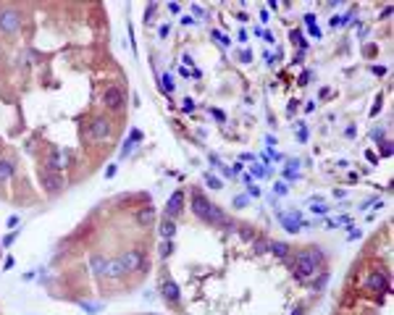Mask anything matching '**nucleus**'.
Wrapping results in <instances>:
<instances>
[{
    "label": "nucleus",
    "instance_id": "f257e3e1",
    "mask_svg": "<svg viewBox=\"0 0 394 315\" xmlns=\"http://www.w3.org/2000/svg\"><path fill=\"white\" fill-rule=\"evenodd\" d=\"M321 263H323V252L318 247H310L297 252V258L292 260V271L297 273V278H313Z\"/></svg>",
    "mask_w": 394,
    "mask_h": 315
},
{
    "label": "nucleus",
    "instance_id": "f03ea898",
    "mask_svg": "<svg viewBox=\"0 0 394 315\" xmlns=\"http://www.w3.org/2000/svg\"><path fill=\"white\" fill-rule=\"evenodd\" d=\"M21 29V14L16 8H3L0 11V32L3 34H14Z\"/></svg>",
    "mask_w": 394,
    "mask_h": 315
},
{
    "label": "nucleus",
    "instance_id": "7ed1b4c3",
    "mask_svg": "<svg viewBox=\"0 0 394 315\" xmlns=\"http://www.w3.org/2000/svg\"><path fill=\"white\" fill-rule=\"evenodd\" d=\"M126 268V273H134V271H145L147 263H145V252L142 250H129V252H124L121 258H119Z\"/></svg>",
    "mask_w": 394,
    "mask_h": 315
},
{
    "label": "nucleus",
    "instance_id": "20e7f679",
    "mask_svg": "<svg viewBox=\"0 0 394 315\" xmlns=\"http://www.w3.org/2000/svg\"><path fill=\"white\" fill-rule=\"evenodd\" d=\"M103 105H106L108 111H121L124 105H126V97H124V92L116 87V84H111V87H106L103 89Z\"/></svg>",
    "mask_w": 394,
    "mask_h": 315
},
{
    "label": "nucleus",
    "instance_id": "39448f33",
    "mask_svg": "<svg viewBox=\"0 0 394 315\" xmlns=\"http://www.w3.org/2000/svg\"><path fill=\"white\" fill-rule=\"evenodd\" d=\"M40 184L48 194H58L63 189V176L61 173H53V171H40Z\"/></svg>",
    "mask_w": 394,
    "mask_h": 315
},
{
    "label": "nucleus",
    "instance_id": "423d86ee",
    "mask_svg": "<svg viewBox=\"0 0 394 315\" xmlns=\"http://www.w3.org/2000/svg\"><path fill=\"white\" fill-rule=\"evenodd\" d=\"M89 137L95 139V142H106V139L111 137V121L103 119V116H100V119H95V121L89 124Z\"/></svg>",
    "mask_w": 394,
    "mask_h": 315
},
{
    "label": "nucleus",
    "instance_id": "0eeeda50",
    "mask_svg": "<svg viewBox=\"0 0 394 315\" xmlns=\"http://www.w3.org/2000/svg\"><path fill=\"white\" fill-rule=\"evenodd\" d=\"M66 166H68V153H66V150H61V147H55L53 153L48 155V171L61 173V168H66Z\"/></svg>",
    "mask_w": 394,
    "mask_h": 315
},
{
    "label": "nucleus",
    "instance_id": "6e6552de",
    "mask_svg": "<svg viewBox=\"0 0 394 315\" xmlns=\"http://www.w3.org/2000/svg\"><path fill=\"white\" fill-rule=\"evenodd\" d=\"M365 286L370 289V291H389V278H386V273L384 271H373L368 278H365Z\"/></svg>",
    "mask_w": 394,
    "mask_h": 315
},
{
    "label": "nucleus",
    "instance_id": "1a4fd4ad",
    "mask_svg": "<svg viewBox=\"0 0 394 315\" xmlns=\"http://www.w3.org/2000/svg\"><path fill=\"white\" fill-rule=\"evenodd\" d=\"M181 207H184V192L176 189L168 197V202H166V218H176L181 213Z\"/></svg>",
    "mask_w": 394,
    "mask_h": 315
},
{
    "label": "nucleus",
    "instance_id": "9d476101",
    "mask_svg": "<svg viewBox=\"0 0 394 315\" xmlns=\"http://www.w3.org/2000/svg\"><path fill=\"white\" fill-rule=\"evenodd\" d=\"M160 294H163V299L168 302V305H179L181 302V291H179V286H176V281H163V286H160Z\"/></svg>",
    "mask_w": 394,
    "mask_h": 315
},
{
    "label": "nucleus",
    "instance_id": "9b49d317",
    "mask_svg": "<svg viewBox=\"0 0 394 315\" xmlns=\"http://www.w3.org/2000/svg\"><path fill=\"white\" fill-rule=\"evenodd\" d=\"M124 273H126L124 263H121L119 258H108V265H106V273H103V276H108V278H113V281H119Z\"/></svg>",
    "mask_w": 394,
    "mask_h": 315
},
{
    "label": "nucleus",
    "instance_id": "f8f14e48",
    "mask_svg": "<svg viewBox=\"0 0 394 315\" xmlns=\"http://www.w3.org/2000/svg\"><path fill=\"white\" fill-rule=\"evenodd\" d=\"M208 207H211V202H208V197H203V194H192V213L200 218V221H205V216H208Z\"/></svg>",
    "mask_w": 394,
    "mask_h": 315
},
{
    "label": "nucleus",
    "instance_id": "ddd939ff",
    "mask_svg": "<svg viewBox=\"0 0 394 315\" xmlns=\"http://www.w3.org/2000/svg\"><path fill=\"white\" fill-rule=\"evenodd\" d=\"M106 265H108V258H103L100 252H92V258H89V268H92V273L103 276V273H106Z\"/></svg>",
    "mask_w": 394,
    "mask_h": 315
},
{
    "label": "nucleus",
    "instance_id": "4468645a",
    "mask_svg": "<svg viewBox=\"0 0 394 315\" xmlns=\"http://www.w3.org/2000/svg\"><path fill=\"white\" fill-rule=\"evenodd\" d=\"M268 252H273L276 258L286 260V258H289V252H292V247H289L286 242H268Z\"/></svg>",
    "mask_w": 394,
    "mask_h": 315
},
{
    "label": "nucleus",
    "instance_id": "2eb2a0df",
    "mask_svg": "<svg viewBox=\"0 0 394 315\" xmlns=\"http://www.w3.org/2000/svg\"><path fill=\"white\" fill-rule=\"evenodd\" d=\"M153 218H155V213H153V207H150V205L137 210V224H140V226H150V224H153Z\"/></svg>",
    "mask_w": 394,
    "mask_h": 315
},
{
    "label": "nucleus",
    "instance_id": "dca6fc26",
    "mask_svg": "<svg viewBox=\"0 0 394 315\" xmlns=\"http://www.w3.org/2000/svg\"><path fill=\"white\" fill-rule=\"evenodd\" d=\"M281 224L286 231H297L300 226H303V218H300V213H292V216H281Z\"/></svg>",
    "mask_w": 394,
    "mask_h": 315
},
{
    "label": "nucleus",
    "instance_id": "f3484780",
    "mask_svg": "<svg viewBox=\"0 0 394 315\" xmlns=\"http://www.w3.org/2000/svg\"><path fill=\"white\" fill-rule=\"evenodd\" d=\"M173 234H176V224H173V218H163V221H160V237L173 239Z\"/></svg>",
    "mask_w": 394,
    "mask_h": 315
},
{
    "label": "nucleus",
    "instance_id": "a211bd4d",
    "mask_svg": "<svg viewBox=\"0 0 394 315\" xmlns=\"http://www.w3.org/2000/svg\"><path fill=\"white\" fill-rule=\"evenodd\" d=\"M14 171H16V166H14V163L0 158V184H3V181H8L11 176H14Z\"/></svg>",
    "mask_w": 394,
    "mask_h": 315
},
{
    "label": "nucleus",
    "instance_id": "6ab92c4d",
    "mask_svg": "<svg viewBox=\"0 0 394 315\" xmlns=\"http://www.w3.org/2000/svg\"><path fill=\"white\" fill-rule=\"evenodd\" d=\"M252 252H255V255H265V252H268V242L255 237V239H252Z\"/></svg>",
    "mask_w": 394,
    "mask_h": 315
},
{
    "label": "nucleus",
    "instance_id": "aec40b11",
    "mask_svg": "<svg viewBox=\"0 0 394 315\" xmlns=\"http://www.w3.org/2000/svg\"><path fill=\"white\" fill-rule=\"evenodd\" d=\"M140 139H142V134L134 129V132H132V139H129V142L124 145V150H121V158H126V155H129V153H132V142H140Z\"/></svg>",
    "mask_w": 394,
    "mask_h": 315
},
{
    "label": "nucleus",
    "instance_id": "412c9836",
    "mask_svg": "<svg viewBox=\"0 0 394 315\" xmlns=\"http://www.w3.org/2000/svg\"><path fill=\"white\" fill-rule=\"evenodd\" d=\"M173 87H176V84H173V76L171 74L160 76V89H163V92H173Z\"/></svg>",
    "mask_w": 394,
    "mask_h": 315
},
{
    "label": "nucleus",
    "instance_id": "4be33fe9",
    "mask_svg": "<svg viewBox=\"0 0 394 315\" xmlns=\"http://www.w3.org/2000/svg\"><path fill=\"white\" fill-rule=\"evenodd\" d=\"M297 166H300V160H289L284 176H286V179H297Z\"/></svg>",
    "mask_w": 394,
    "mask_h": 315
},
{
    "label": "nucleus",
    "instance_id": "5701e85b",
    "mask_svg": "<svg viewBox=\"0 0 394 315\" xmlns=\"http://www.w3.org/2000/svg\"><path fill=\"white\" fill-rule=\"evenodd\" d=\"M305 24H308V29H310L313 37H321V29L316 27V19H313V16H305Z\"/></svg>",
    "mask_w": 394,
    "mask_h": 315
},
{
    "label": "nucleus",
    "instance_id": "b1692460",
    "mask_svg": "<svg viewBox=\"0 0 394 315\" xmlns=\"http://www.w3.org/2000/svg\"><path fill=\"white\" fill-rule=\"evenodd\" d=\"M171 252H173V242L171 239H163V244H160V258H168Z\"/></svg>",
    "mask_w": 394,
    "mask_h": 315
},
{
    "label": "nucleus",
    "instance_id": "393cba45",
    "mask_svg": "<svg viewBox=\"0 0 394 315\" xmlns=\"http://www.w3.org/2000/svg\"><path fill=\"white\" fill-rule=\"evenodd\" d=\"M239 234H242V239H245V242H252V239H255V231H252L250 226H242Z\"/></svg>",
    "mask_w": 394,
    "mask_h": 315
},
{
    "label": "nucleus",
    "instance_id": "a878e982",
    "mask_svg": "<svg viewBox=\"0 0 394 315\" xmlns=\"http://www.w3.org/2000/svg\"><path fill=\"white\" fill-rule=\"evenodd\" d=\"M326 281H329V273H321V278H318L316 284H313V289H316V291H321L323 286H326Z\"/></svg>",
    "mask_w": 394,
    "mask_h": 315
},
{
    "label": "nucleus",
    "instance_id": "bb28decb",
    "mask_svg": "<svg viewBox=\"0 0 394 315\" xmlns=\"http://www.w3.org/2000/svg\"><path fill=\"white\" fill-rule=\"evenodd\" d=\"M205 181H208V186H213V189H221V181L216 176H211V173H205Z\"/></svg>",
    "mask_w": 394,
    "mask_h": 315
},
{
    "label": "nucleus",
    "instance_id": "cd10ccee",
    "mask_svg": "<svg viewBox=\"0 0 394 315\" xmlns=\"http://www.w3.org/2000/svg\"><path fill=\"white\" fill-rule=\"evenodd\" d=\"M329 27H331V29H339V27H344V16H334V19L329 21Z\"/></svg>",
    "mask_w": 394,
    "mask_h": 315
},
{
    "label": "nucleus",
    "instance_id": "c85d7f7f",
    "mask_svg": "<svg viewBox=\"0 0 394 315\" xmlns=\"http://www.w3.org/2000/svg\"><path fill=\"white\" fill-rule=\"evenodd\" d=\"M370 137H373L376 142H386V134H384V129H373V132H370Z\"/></svg>",
    "mask_w": 394,
    "mask_h": 315
},
{
    "label": "nucleus",
    "instance_id": "c756f323",
    "mask_svg": "<svg viewBox=\"0 0 394 315\" xmlns=\"http://www.w3.org/2000/svg\"><path fill=\"white\" fill-rule=\"evenodd\" d=\"M313 213H316V216H326V213H329V207L318 202V205H313Z\"/></svg>",
    "mask_w": 394,
    "mask_h": 315
},
{
    "label": "nucleus",
    "instance_id": "7c9ffc66",
    "mask_svg": "<svg viewBox=\"0 0 394 315\" xmlns=\"http://www.w3.org/2000/svg\"><path fill=\"white\" fill-rule=\"evenodd\" d=\"M181 111H184V113H192V111H194V102H192V100L187 97V100L181 102Z\"/></svg>",
    "mask_w": 394,
    "mask_h": 315
},
{
    "label": "nucleus",
    "instance_id": "2f4dec72",
    "mask_svg": "<svg viewBox=\"0 0 394 315\" xmlns=\"http://www.w3.org/2000/svg\"><path fill=\"white\" fill-rule=\"evenodd\" d=\"M381 155H386V158L391 155V142H389V139H386V142H381Z\"/></svg>",
    "mask_w": 394,
    "mask_h": 315
},
{
    "label": "nucleus",
    "instance_id": "473e14b6",
    "mask_svg": "<svg viewBox=\"0 0 394 315\" xmlns=\"http://www.w3.org/2000/svg\"><path fill=\"white\" fill-rule=\"evenodd\" d=\"M213 37H216V40H221V45H226V48H229V45H231V40H229V37H224L221 32H213Z\"/></svg>",
    "mask_w": 394,
    "mask_h": 315
},
{
    "label": "nucleus",
    "instance_id": "72a5a7b5",
    "mask_svg": "<svg viewBox=\"0 0 394 315\" xmlns=\"http://www.w3.org/2000/svg\"><path fill=\"white\" fill-rule=\"evenodd\" d=\"M211 116H213V119H216V121H221V124L226 121V116H224L221 111H211Z\"/></svg>",
    "mask_w": 394,
    "mask_h": 315
},
{
    "label": "nucleus",
    "instance_id": "f704fd0d",
    "mask_svg": "<svg viewBox=\"0 0 394 315\" xmlns=\"http://www.w3.org/2000/svg\"><path fill=\"white\" fill-rule=\"evenodd\" d=\"M168 32H171V27H168V24L160 27V32H158V34H160V40H166V37H168Z\"/></svg>",
    "mask_w": 394,
    "mask_h": 315
},
{
    "label": "nucleus",
    "instance_id": "c9c22d12",
    "mask_svg": "<svg viewBox=\"0 0 394 315\" xmlns=\"http://www.w3.org/2000/svg\"><path fill=\"white\" fill-rule=\"evenodd\" d=\"M308 139V129H305V124H300V142H305Z\"/></svg>",
    "mask_w": 394,
    "mask_h": 315
},
{
    "label": "nucleus",
    "instance_id": "e433bc0d",
    "mask_svg": "<svg viewBox=\"0 0 394 315\" xmlns=\"http://www.w3.org/2000/svg\"><path fill=\"white\" fill-rule=\"evenodd\" d=\"M181 24H184V27H192L194 19H192V16H181Z\"/></svg>",
    "mask_w": 394,
    "mask_h": 315
},
{
    "label": "nucleus",
    "instance_id": "4c0bfd02",
    "mask_svg": "<svg viewBox=\"0 0 394 315\" xmlns=\"http://www.w3.org/2000/svg\"><path fill=\"white\" fill-rule=\"evenodd\" d=\"M234 205H237V207H245V205H247V197H237Z\"/></svg>",
    "mask_w": 394,
    "mask_h": 315
},
{
    "label": "nucleus",
    "instance_id": "58836bf2",
    "mask_svg": "<svg viewBox=\"0 0 394 315\" xmlns=\"http://www.w3.org/2000/svg\"><path fill=\"white\" fill-rule=\"evenodd\" d=\"M239 58H242V61H245V63H250V61H252V53H250V50H245V53H242Z\"/></svg>",
    "mask_w": 394,
    "mask_h": 315
},
{
    "label": "nucleus",
    "instance_id": "ea45409f",
    "mask_svg": "<svg viewBox=\"0 0 394 315\" xmlns=\"http://www.w3.org/2000/svg\"><path fill=\"white\" fill-rule=\"evenodd\" d=\"M276 194H286V184H276Z\"/></svg>",
    "mask_w": 394,
    "mask_h": 315
},
{
    "label": "nucleus",
    "instance_id": "a19ab883",
    "mask_svg": "<svg viewBox=\"0 0 394 315\" xmlns=\"http://www.w3.org/2000/svg\"><path fill=\"white\" fill-rule=\"evenodd\" d=\"M247 192H250V197H260V189H258V186H250Z\"/></svg>",
    "mask_w": 394,
    "mask_h": 315
},
{
    "label": "nucleus",
    "instance_id": "79ce46f5",
    "mask_svg": "<svg viewBox=\"0 0 394 315\" xmlns=\"http://www.w3.org/2000/svg\"><path fill=\"white\" fill-rule=\"evenodd\" d=\"M14 239H16V231H14V234H8V237L3 239V244H6V247H8V244H11V242H14Z\"/></svg>",
    "mask_w": 394,
    "mask_h": 315
},
{
    "label": "nucleus",
    "instance_id": "37998d69",
    "mask_svg": "<svg viewBox=\"0 0 394 315\" xmlns=\"http://www.w3.org/2000/svg\"><path fill=\"white\" fill-rule=\"evenodd\" d=\"M308 79H310V74H308V71H305V74H303V76H300V84H303V87H305V84H308Z\"/></svg>",
    "mask_w": 394,
    "mask_h": 315
},
{
    "label": "nucleus",
    "instance_id": "c03bdc74",
    "mask_svg": "<svg viewBox=\"0 0 394 315\" xmlns=\"http://www.w3.org/2000/svg\"><path fill=\"white\" fill-rule=\"evenodd\" d=\"M292 315H303V310H300V307H297V310H294V312H292Z\"/></svg>",
    "mask_w": 394,
    "mask_h": 315
},
{
    "label": "nucleus",
    "instance_id": "a18cd8bd",
    "mask_svg": "<svg viewBox=\"0 0 394 315\" xmlns=\"http://www.w3.org/2000/svg\"><path fill=\"white\" fill-rule=\"evenodd\" d=\"M0 153H3V139H0Z\"/></svg>",
    "mask_w": 394,
    "mask_h": 315
}]
</instances>
